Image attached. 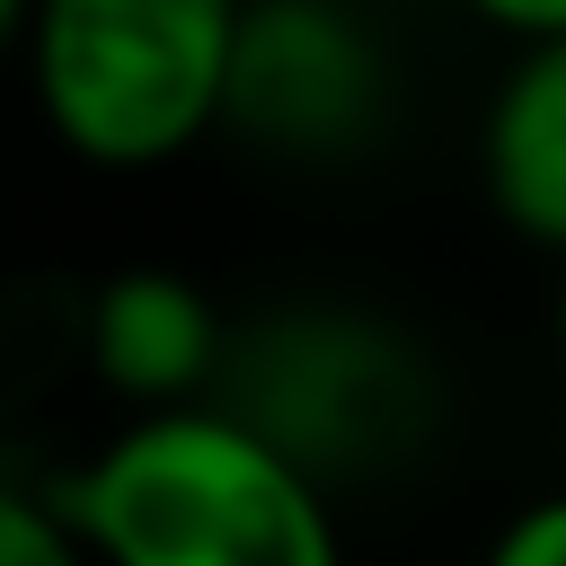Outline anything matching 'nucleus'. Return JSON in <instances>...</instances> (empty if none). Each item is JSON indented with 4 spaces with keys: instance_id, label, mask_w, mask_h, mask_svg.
I'll use <instances>...</instances> for the list:
<instances>
[{
    "instance_id": "f257e3e1",
    "label": "nucleus",
    "mask_w": 566,
    "mask_h": 566,
    "mask_svg": "<svg viewBox=\"0 0 566 566\" xmlns=\"http://www.w3.org/2000/svg\"><path fill=\"white\" fill-rule=\"evenodd\" d=\"M53 504L97 566H354L336 486L221 398L124 416L71 478H53Z\"/></svg>"
},
{
    "instance_id": "f03ea898",
    "label": "nucleus",
    "mask_w": 566,
    "mask_h": 566,
    "mask_svg": "<svg viewBox=\"0 0 566 566\" xmlns=\"http://www.w3.org/2000/svg\"><path fill=\"white\" fill-rule=\"evenodd\" d=\"M239 9L248 0H35L18 53L44 133L106 177L186 159L221 133Z\"/></svg>"
},
{
    "instance_id": "7ed1b4c3",
    "label": "nucleus",
    "mask_w": 566,
    "mask_h": 566,
    "mask_svg": "<svg viewBox=\"0 0 566 566\" xmlns=\"http://www.w3.org/2000/svg\"><path fill=\"white\" fill-rule=\"evenodd\" d=\"M212 398L230 416H248L274 451H292L318 486H345L424 442L433 363L380 310L301 301V310H265L256 327L230 336Z\"/></svg>"
},
{
    "instance_id": "20e7f679",
    "label": "nucleus",
    "mask_w": 566,
    "mask_h": 566,
    "mask_svg": "<svg viewBox=\"0 0 566 566\" xmlns=\"http://www.w3.org/2000/svg\"><path fill=\"white\" fill-rule=\"evenodd\" d=\"M389 115V44L354 0H248L221 133L283 159H345Z\"/></svg>"
},
{
    "instance_id": "39448f33",
    "label": "nucleus",
    "mask_w": 566,
    "mask_h": 566,
    "mask_svg": "<svg viewBox=\"0 0 566 566\" xmlns=\"http://www.w3.org/2000/svg\"><path fill=\"white\" fill-rule=\"evenodd\" d=\"M80 354L124 416L203 407L230 363V318L177 265H115L80 310Z\"/></svg>"
},
{
    "instance_id": "423d86ee",
    "label": "nucleus",
    "mask_w": 566,
    "mask_h": 566,
    "mask_svg": "<svg viewBox=\"0 0 566 566\" xmlns=\"http://www.w3.org/2000/svg\"><path fill=\"white\" fill-rule=\"evenodd\" d=\"M478 186L495 221L548 256H566V35L513 44L478 106Z\"/></svg>"
},
{
    "instance_id": "0eeeda50",
    "label": "nucleus",
    "mask_w": 566,
    "mask_h": 566,
    "mask_svg": "<svg viewBox=\"0 0 566 566\" xmlns=\"http://www.w3.org/2000/svg\"><path fill=\"white\" fill-rule=\"evenodd\" d=\"M0 566H97V557L80 548L53 486H27V478L0 469Z\"/></svg>"
},
{
    "instance_id": "6e6552de",
    "label": "nucleus",
    "mask_w": 566,
    "mask_h": 566,
    "mask_svg": "<svg viewBox=\"0 0 566 566\" xmlns=\"http://www.w3.org/2000/svg\"><path fill=\"white\" fill-rule=\"evenodd\" d=\"M486 566H566V486H548L522 513H504L495 539H486Z\"/></svg>"
},
{
    "instance_id": "1a4fd4ad",
    "label": "nucleus",
    "mask_w": 566,
    "mask_h": 566,
    "mask_svg": "<svg viewBox=\"0 0 566 566\" xmlns=\"http://www.w3.org/2000/svg\"><path fill=\"white\" fill-rule=\"evenodd\" d=\"M486 35H504V44H548V35H566V0H460Z\"/></svg>"
},
{
    "instance_id": "9d476101",
    "label": "nucleus",
    "mask_w": 566,
    "mask_h": 566,
    "mask_svg": "<svg viewBox=\"0 0 566 566\" xmlns=\"http://www.w3.org/2000/svg\"><path fill=\"white\" fill-rule=\"evenodd\" d=\"M548 336H557V371H566V256H557V292H548Z\"/></svg>"
},
{
    "instance_id": "9b49d317",
    "label": "nucleus",
    "mask_w": 566,
    "mask_h": 566,
    "mask_svg": "<svg viewBox=\"0 0 566 566\" xmlns=\"http://www.w3.org/2000/svg\"><path fill=\"white\" fill-rule=\"evenodd\" d=\"M27 9H35V0H0V53L27 35Z\"/></svg>"
}]
</instances>
